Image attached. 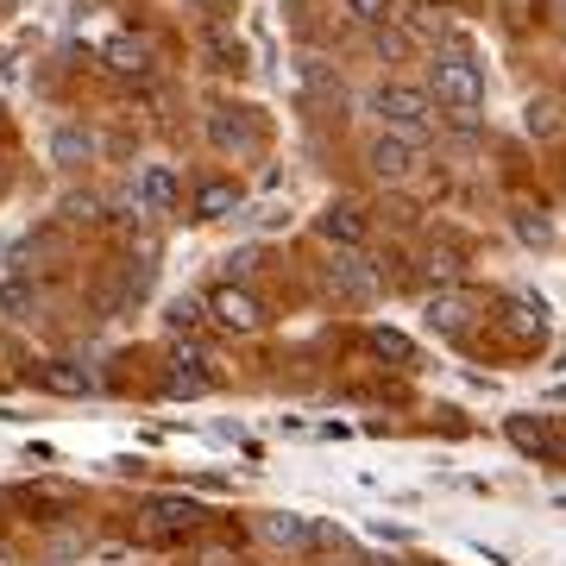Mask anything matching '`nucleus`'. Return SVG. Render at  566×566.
<instances>
[{"label": "nucleus", "instance_id": "3", "mask_svg": "<svg viewBox=\"0 0 566 566\" xmlns=\"http://www.w3.org/2000/svg\"><path fill=\"white\" fill-rule=\"evenodd\" d=\"M416 164H422V145H416V139H397V133H378V139L365 145V170H371L378 182H390V189L416 177Z\"/></svg>", "mask_w": 566, "mask_h": 566}, {"label": "nucleus", "instance_id": "16", "mask_svg": "<svg viewBox=\"0 0 566 566\" xmlns=\"http://www.w3.org/2000/svg\"><path fill=\"white\" fill-rule=\"evenodd\" d=\"M233 208H240V182H227V177L196 182V221H227Z\"/></svg>", "mask_w": 566, "mask_h": 566}, {"label": "nucleus", "instance_id": "18", "mask_svg": "<svg viewBox=\"0 0 566 566\" xmlns=\"http://www.w3.org/2000/svg\"><path fill=\"white\" fill-rule=\"evenodd\" d=\"M441 32H447L441 0H409V7H403V39L409 44H434Z\"/></svg>", "mask_w": 566, "mask_h": 566}, {"label": "nucleus", "instance_id": "20", "mask_svg": "<svg viewBox=\"0 0 566 566\" xmlns=\"http://www.w3.org/2000/svg\"><path fill=\"white\" fill-rule=\"evenodd\" d=\"M560 126H566V114H560L554 95H535V102H528V133H535V139H554Z\"/></svg>", "mask_w": 566, "mask_h": 566}, {"label": "nucleus", "instance_id": "17", "mask_svg": "<svg viewBox=\"0 0 566 566\" xmlns=\"http://www.w3.org/2000/svg\"><path fill=\"white\" fill-rule=\"evenodd\" d=\"M39 385L57 390V397H88V390H95V371H88V365H76V359H51L39 371Z\"/></svg>", "mask_w": 566, "mask_h": 566}, {"label": "nucleus", "instance_id": "22", "mask_svg": "<svg viewBox=\"0 0 566 566\" xmlns=\"http://www.w3.org/2000/svg\"><path fill=\"white\" fill-rule=\"evenodd\" d=\"M0 308H7V315L39 308V283H32V277H7V283H0Z\"/></svg>", "mask_w": 566, "mask_h": 566}, {"label": "nucleus", "instance_id": "19", "mask_svg": "<svg viewBox=\"0 0 566 566\" xmlns=\"http://www.w3.org/2000/svg\"><path fill=\"white\" fill-rule=\"evenodd\" d=\"M510 441L535 453V460H560V441H554V428L547 422H528V416H510Z\"/></svg>", "mask_w": 566, "mask_h": 566}, {"label": "nucleus", "instance_id": "25", "mask_svg": "<svg viewBox=\"0 0 566 566\" xmlns=\"http://www.w3.org/2000/svg\"><path fill=\"white\" fill-rule=\"evenodd\" d=\"M164 322H170V334H196V322H202V308L189 303V296H177V303H170V315H164Z\"/></svg>", "mask_w": 566, "mask_h": 566}, {"label": "nucleus", "instance_id": "27", "mask_svg": "<svg viewBox=\"0 0 566 566\" xmlns=\"http://www.w3.org/2000/svg\"><path fill=\"white\" fill-rule=\"evenodd\" d=\"M378 51H390V57H403V51H409V39H403V32H385V25H378Z\"/></svg>", "mask_w": 566, "mask_h": 566}, {"label": "nucleus", "instance_id": "1", "mask_svg": "<svg viewBox=\"0 0 566 566\" xmlns=\"http://www.w3.org/2000/svg\"><path fill=\"white\" fill-rule=\"evenodd\" d=\"M371 114L385 120V133H397V139H416V145H422L428 133L441 126L434 102H428L422 88H409V82H378V88H371Z\"/></svg>", "mask_w": 566, "mask_h": 566}, {"label": "nucleus", "instance_id": "26", "mask_svg": "<svg viewBox=\"0 0 566 566\" xmlns=\"http://www.w3.org/2000/svg\"><path fill=\"white\" fill-rule=\"evenodd\" d=\"M196 566H240V554L221 542H208V547H196Z\"/></svg>", "mask_w": 566, "mask_h": 566}, {"label": "nucleus", "instance_id": "5", "mask_svg": "<svg viewBox=\"0 0 566 566\" xmlns=\"http://www.w3.org/2000/svg\"><path fill=\"white\" fill-rule=\"evenodd\" d=\"M208 145L233 151V158H252L259 151V120L245 107H208Z\"/></svg>", "mask_w": 566, "mask_h": 566}, {"label": "nucleus", "instance_id": "10", "mask_svg": "<svg viewBox=\"0 0 566 566\" xmlns=\"http://www.w3.org/2000/svg\"><path fill=\"white\" fill-rule=\"evenodd\" d=\"M322 240L340 245V252H359V245L371 240V227H365V214L353 202H327L322 208Z\"/></svg>", "mask_w": 566, "mask_h": 566}, {"label": "nucleus", "instance_id": "15", "mask_svg": "<svg viewBox=\"0 0 566 566\" xmlns=\"http://www.w3.org/2000/svg\"><path fill=\"white\" fill-rule=\"evenodd\" d=\"M465 322H472V296L465 290H434L428 296V327L434 334H460Z\"/></svg>", "mask_w": 566, "mask_h": 566}, {"label": "nucleus", "instance_id": "13", "mask_svg": "<svg viewBox=\"0 0 566 566\" xmlns=\"http://www.w3.org/2000/svg\"><path fill=\"white\" fill-rule=\"evenodd\" d=\"M102 63H107V76H120V82H145V76H151V51H145L139 39H114L102 51Z\"/></svg>", "mask_w": 566, "mask_h": 566}, {"label": "nucleus", "instance_id": "14", "mask_svg": "<svg viewBox=\"0 0 566 566\" xmlns=\"http://www.w3.org/2000/svg\"><path fill=\"white\" fill-rule=\"evenodd\" d=\"M504 327L516 340H542L547 334V303L542 296H504Z\"/></svg>", "mask_w": 566, "mask_h": 566}, {"label": "nucleus", "instance_id": "12", "mask_svg": "<svg viewBox=\"0 0 566 566\" xmlns=\"http://www.w3.org/2000/svg\"><path fill=\"white\" fill-rule=\"evenodd\" d=\"M51 164H57V170L95 164V133H88V126H57V133H51Z\"/></svg>", "mask_w": 566, "mask_h": 566}, {"label": "nucleus", "instance_id": "31", "mask_svg": "<svg viewBox=\"0 0 566 566\" xmlns=\"http://www.w3.org/2000/svg\"><path fill=\"white\" fill-rule=\"evenodd\" d=\"M0 120H7V107H0Z\"/></svg>", "mask_w": 566, "mask_h": 566}, {"label": "nucleus", "instance_id": "24", "mask_svg": "<svg viewBox=\"0 0 566 566\" xmlns=\"http://www.w3.org/2000/svg\"><path fill=\"white\" fill-rule=\"evenodd\" d=\"M516 233H523L528 245H547V240H554V227H547L535 208H516Z\"/></svg>", "mask_w": 566, "mask_h": 566}, {"label": "nucleus", "instance_id": "30", "mask_svg": "<svg viewBox=\"0 0 566 566\" xmlns=\"http://www.w3.org/2000/svg\"><path fill=\"white\" fill-rule=\"evenodd\" d=\"M189 7H214V0H189Z\"/></svg>", "mask_w": 566, "mask_h": 566}, {"label": "nucleus", "instance_id": "6", "mask_svg": "<svg viewBox=\"0 0 566 566\" xmlns=\"http://www.w3.org/2000/svg\"><path fill=\"white\" fill-rule=\"evenodd\" d=\"M327 290H334L340 303H371V296H378V271L365 264V252H334V264H327Z\"/></svg>", "mask_w": 566, "mask_h": 566}, {"label": "nucleus", "instance_id": "8", "mask_svg": "<svg viewBox=\"0 0 566 566\" xmlns=\"http://www.w3.org/2000/svg\"><path fill=\"white\" fill-rule=\"evenodd\" d=\"M196 516H202V510L189 504V497H145V535H151V542H177V535H189Z\"/></svg>", "mask_w": 566, "mask_h": 566}, {"label": "nucleus", "instance_id": "28", "mask_svg": "<svg viewBox=\"0 0 566 566\" xmlns=\"http://www.w3.org/2000/svg\"><path fill=\"white\" fill-rule=\"evenodd\" d=\"M504 13L510 20H535V0H504Z\"/></svg>", "mask_w": 566, "mask_h": 566}, {"label": "nucleus", "instance_id": "7", "mask_svg": "<svg viewBox=\"0 0 566 566\" xmlns=\"http://www.w3.org/2000/svg\"><path fill=\"white\" fill-rule=\"evenodd\" d=\"M164 390H170V397H208V390H214L208 353H196V346H177V353H170V371H164Z\"/></svg>", "mask_w": 566, "mask_h": 566}, {"label": "nucleus", "instance_id": "29", "mask_svg": "<svg viewBox=\"0 0 566 566\" xmlns=\"http://www.w3.org/2000/svg\"><path fill=\"white\" fill-rule=\"evenodd\" d=\"M0 566H13V547H0Z\"/></svg>", "mask_w": 566, "mask_h": 566}, {"label": "nucleus", "instance_id": "23", "mask_svg": "<svg viewBox=\"0 0 566 566\" xmlns=\"http://www.w3.org/2000/svg\"><path fill=\"white\" fill-rule=\"evenodd\" d=\"M353 7V20L359 25H385V20H397V0H346Z\"/></svg>", "mask_w": 566, "mask_h": 566}, {"label": "nucleus", "instance_id": "11", "mask_svg": "<svg viewBox=\"0 0 566 566\" xmlns=\"http://www.w3.org/2000/svg\"><path fill=\"white\" fill-rule=\"evenodd\" d=\"M259 528H264V542H271V547H290V554L315 547V523H308V516H296V510H271Z\"/></svg>", "mask_w": 566, "mask_h": 566}, {"label": "nucleus", "instance_id": "9", "mask_svg": "<svg viewBox=\"0 0 566 566\" xmlns=\"http://www.w3.org/2000/svg\"><path fill=\"white\" fill-rule=\"evenodd\" d=\"M133 202H139L145 214H170V208L182 202V182H177V170H170V164H145V170H139V182H133Z\"/></svg>", "mask_w": 566, "mask_h": 566}, {"label": "nucleus", "instance_id": "21", "mask_svg": "<svg viewBox=\"0 0 566 566\" xmlns=\"http://www.w3.org/2000/svg\"><path fill=\"white\" fill-rule=\"evenodd\" d=\"M371 353L390 365H409L416 359V346H409V334H397V327H371Z\"/></svg>", "mask_w": 566, "mask_h": 566}, {"label": "nucleus", "instance_id": "2", "mask_svg": "<svg viewBox=\"0 0 566 566\" xmlns=\"http://www.w3.org/2000/svg\"><path fill=\"white\" fill-rule=\"evenodd\" d=\"M428 88H434V102H447L453 114H472V107L485 102V70L465 57V51H434Z\"/></svg>", "mask_w": 566, "mask_h": 566}, {"label": "nucleus", "instance_id": "4", "mask_svg": "<svg viewBox=\"0 0 566 566\" xmlns=\"http://www.w3.org/2000/svg\"><path fill=\"white\" fill-rule=\"evenodd\" d=\"M208 322L227 327V334H259L264 327V308L252 290H240V283H221L214 296H208Z\"/></svg>", "mask_w": 566, "mask_h": 566}]
</instances>
